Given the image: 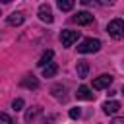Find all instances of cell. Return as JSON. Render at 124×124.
I'll use <instances>...</instances> for the list:
<instances>
[{
	"mask_svg": "<svg viewBox=\"0 0 124 124\" xmlns=\"http://www.w3.org/2000/svg\"><path fill=\"white\" fill-rule=\"evenodd\" d=\"M99 48H101V41H99V39H85V41L79 43L78 52H81V54H89V52H97Z\"/></svg>",
	"mask_w": 124,
	"mask_h": 124,
	"instance_id": "1",
	"label": "cell"
},
{
	"mask_svg": "<svg viewBox=\"0 0 124 124\" xmlns=\"http://www.w3.org/2000/svg\"><path fill=\"white\" fill-rule=\"evenodd\" d=\"M107 33L112 37V39H120L122 35H124V21L122 19H112V21H108V25H107Z\"/></svg>",
	"mask_w": 124,
	"mask_h": 124,
	"instance_id": "2",
	"label": "cell"
},
{
	"mask_svg": "<svg viewBox=\"0 0 124 124\" xmlns=\"http://www.w3.org/2000/svg\"><path fill=\"white\" fill-rule=\"evenodd\" d=\"M78 39H79V31L64 29V31L60 33V41H62V45H64V46H72V45H74Z\"/></svg>",
	"mask_w": 124,
	"mask_h": 124,
	"instance_id": "3",
	"label": "cell"
},
{
	"mask_svg": "<svg viewBox=\"0 0 124 124\" xmlns=\"http://www.w3.org/2000/svg\"><path fill=\"white\" fill-rule=\"evenodd\" d=\"M110 83H112V76L103 74V76H99V78L93 79V89H105V87H108Z\"/></svg>",
	"mask_w": 124,
	"mask_h": 124,
	"instance_id": "4",
	"label": "cell"
},
{
	"mask_svg": "<svg viewBox=\"0 0 124 124\" xmlns=\"http://www.w3.org/2000/svg\"><path fill=\"white\" fill-rule=\"evenodd\" d=\"M39 17H41L45 23H52V21H54V17H52V10H50L48 4H41V6H39Z\"/></svg>",
	"mask_w": 124,
	"mask_h": 124,
	"instance_id": "5",
	"label": "cell"
},
{
	"mask_svg": "<svg viewBox=\"0 0 124 124\" xmlns=\"http://www.w3.org/2000/svg\"><path fill=\"white\" fill-rule=\"evenodd\" d=\"M72 19H74L78 25H89V23L93 21V14H89V12H78Z\"/></svg>",
	"mask_w": 124,
	"mask_h": 124,
	"instance_id": "6",
	"label": "cell"
},
{
	"mask_svg": "<svg viewBox=\"0 0 124 124\" xmlns=\"http://www.w3.org/2000/svg\"><path fill=\"white\" fill-rule=\"evenodd\" d=\"M76 97H78V99H83V101H93V99H95V95L91 93V89H89V87H85V85L78 87Z\"/></svg>",
	"mask_w": 124,
	"mask_h": 124,
	"instance_id": "7",
	"label": "cell"
},
{
	"mask_svg": "<svg viewBox=\"0 0 124 124\" xmlns=\"http://www.w3.org/2000/svg\"><path fill=\"white\" fill-rule=\"evenodd\" d=\"M76 70H78V78H87V74H89V64L85 62V60H78V66H76Z\"/></svg>",
	"mask_w": 124,
	"mask_h": 124,
	"instance_id": "8",
	"label": "cell"
},
{
	"mask_svg": "<svg viewBox=\"0 0 124 124\" xmlns=\"http://www.w3.org/2000/svg\"><path fill=\"white\" fill-rule=\"evenodd\" d=\"M21 85L27 87V89H39V81H37L35 76H25V78L21 79Z\"/></svg>",
	"mask_w": 124,
	"mask_h": 124,
	"instance_id": "9",
	"label": "cell"
},
{
	"mask_svg": "<svg viewBox=\"0 0 124 124\" xmlns=\"http://www.w3.org/2000/svg\"><path fill=\"white\" fill-rule=\"evenodd\" d=\"M103 110H105L107 114H114V112L120 110V103H118V101H107V103L103 105Z\"/></svg>",
	"mask_w": 124,
	"mask_h": 124,
	"instance_id": "10",
	"label": "cell"
},
{
	"mask_svg": "<svg viewBox=\"0 0 124 124\" xmlns=\"http://www.w3.org/2000/svg\"><path fill=\"white\" fill-rule=\"evenodd\" d=\"M52 56H54V52H52V50H46V52H43V56L39 58L37 66H41V68L48 66V64H50V60H52Z\"/></svg>",
	"mask_w": 124,
	"mask_h": 124,
	"instance_id": "11",
	"label": "cell"
},
{
	"mask_svg": "<svg viewBox=\"0 0 124 124\" xmlns=\"http://www.w3.org/2000/svg\"><path fill=\"white\" fill-rule=\"evenodd\" d=\"M56 72H58V64H54V62H50L48 66L43 68V76L45 78H52V76H56Z\"/></svg>",
	"mask_w": 124,
	"mask_h": 124,
	"instance_id": "12",
	"label": "cell"
},
{
	"mask_svg": "<svg viewBox=\"0 0 124 124\" xmlns=\"http://www.w3.org/2000/svg\"><path fill=\"white\" fill-rule=\"evenodd\" d=\"M23 14H12V16H8V23L10 25H21L23 23Z\"/></svg>",
	"mask_w": 124,
	"mask_h": 124,
	"instance_id": "13",
	"label": "cell"
},
{
	"mask_svg": "<svg viewBox=\"0 0 124 124\" xmlns=\"http://www.w3.org/2000/svg\"><path fill=\"white\" fill-rule=\"evenodd\" d=\"M41 112V108L39 107H31L27 112H25V122H33L35 118H37V114Z\"/></svg>",
	"mask_w": 124,
	"mask_h": 124,
	"instance_id": "14",
	"label": "cell"
},
{
	"mask_svg": "<svg viewBox=\"0 0 124 124\" xmlns=\"http://www.w3.org/2000/svg\"><path fill=\"white\" fill-rule=\"evenodd\" d=\"M58 8H60L62 12H70V10L74 8V2H72V0H60V2H58Z\"/></svg>",
	"mask_w": 124,
	"mask_h": 124,
	"instance_id": "15",
	"label": "cell"
},
{
	"mask_svg": "<svg viewBox=\"0 0 124 124\" xmlns=\"http://www.w3.org/2000/svg\"><path fill=\"white\" fill-rule=\"evenodd\" d=\"M12 107H14V110H21L23 108V99H14Z\"/></svg>",
	"mask_w": 124,
	"mask_h": 124,
	"instance_id": "16",
	"label": "cell"
},
{
	"mask_svg": "<svg viewBox=\"0 0 124 124\" xmlns=\"http://www.w3.org/2000/svg\"><path fill=\"white\" fill-rule=\"evenodd\" d=\"M0 124H12V118H10L6 112H2V114H0Z\"/></svg>",
	"mask_w": 124,
	"mask_h": 124,
	"instance_id": "17",
	"label": "cell"
},
{
	"mask_svg": "<svg viewBox=\"0 0 124 124\" xmlns=\"http://www.w3.org/2000/svg\"><path fill=\"white\" fill-rule=\"evenodd\" d=\"M79 116H81L79 108H70V118H79Z\"/></svg>",
	"mask_w": 124,
	"mask_h": 124,
	"instance_id": "18",
	"label": "cell"
},
{
	"mask_svg": "<svg viewBox=\"0 0 124 124\" xmlns=\"http://www.w3.org/2000/svg\"><path fill=\"white\" fill-rule=\"evenodd\" d=\"M110 124H124V116H122V118H114Z\"/></svg>",
	"mask_w": 124,
	"mask_h": 124,
	"instance_id": "19",
	"label": "cell"
}]
</instances>
